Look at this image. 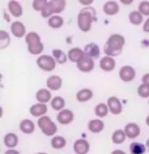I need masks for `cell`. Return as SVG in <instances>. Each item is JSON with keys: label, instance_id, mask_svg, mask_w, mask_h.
Segmentation results:
<instances>
[{"label": "cell", "instance_id": "cell-5", "mask_svg": "<svg viewBox=\"0 0 149 154\" xmlns=\"http://www.w3.org/2000/svg\"><path fill=\"white\" fill-rule=\"evenodd\" d=\"M37 124H38L39 129L42 131V133H43L45 136H50V137L54 136L55 137L56 132H58V125H56L55 123L47 116V115L38 119Z\"/></svg>", "mask_w": 149, "mask_h": 154}, {"label": "cell", "instance_id": "cell-1", "mask_svg": "<svg viewBox=\"0 0 149 154\" xmlns=\"http://www.w3.org/2000/svg\"><path fill=\"white\" fill-rule=\"evenodd\" d=\"M124 45H126V38L122 34H111L104 46L105 56H110V57L119 56L122 51H123Z\"/></svg>", "mask_w": 149, "mask_h": 154}, {"label": "cell", "instance_id": "cell-15", "mask_svg": "<svg viewBox=\"0 0 149 154\" xmlns=\"http://www.w3.org/2000/svg\"><path fill=\"white\" fill-rule=\"evenodd\" d=\"M124 132H126V136L128 138H136L140 136L141 133V129H140V125L137 124V123H128V124H126L124 127Z\"/></svg>", "mask_w": 149, "mask_h": 154}, {"label": "cell", "instance_id": "cell-17", "mask_svg": "<svg viewBox=\"0 0 149 154\" xmlns=\"http://www.w3.org/2000/svg\"><path fill=\"white\" fill-rule=\"evenodd\" d=\"M84 54L85 56L90 57V59H97L99 57V54H101V50H99V46L95 43H88L85 47H84Z\"/></svg>", "mask_w": 149, "mask_h": 154}, {"label": "cell", "instance_id": "cell-31", "mask_svg": "<svg viewBox=\"0 0 149 154\" xmlns=\"http://www.w3.org/2000/svg\"><path fill=\"white\" fill-rule=\"evenodd\" d=\"M47 25L51 29H60L64 25V20H63V17L59 16V14L58 16H52L47 20Z\"/></svg>", "mask_w": 149, "mask_h": 154}, {"label": "cell", "instance_id": "cell-35", "mask_svg": "<svg viewBox=\"0 0 149 154\" xmlns=\"http://www.w3.org/2000/svg\"><path fill=\"white\" fill-rule=\"evenodd\" d=\"M137 11H139V12L143 14V16L149 18V2H147V0H144V2H140L139 3V7H137Z\"/></svg>", "mask_w": 149, "mask_h": 154}, {"label": "cell", "instance_id": "cell-19", "mask_svg": "<svg viewBox=\"0 0 149 154\" xmlns=\"http://www.w3.org/2000/svg\"><path fill=\"white\" fill-rule=\"evenodd\" d=\"M8 12L12 14L13 17L18 18V17L22 16L24 9H22V5L18 2H16V0H11V2H8Z\"/></svg>", "mask_w": 149, "mask_h": 154}, {"label": "cell", "instance_id": "cell-18", "mask_svg": "<svg viewBox=\"0 0 149 154\" xmlns=\"http://www.w3.org/2000/svg\"><path fill=\"white\" fill-rule=\"evenodd\" d=\"M29 112L32 114V116H36V118H42V116H46L47 114V106L43 105V103H36L30 107Z\"/></svg>", "mask_w": 149, "mask_h": 154}, {"label": "cell", "instance_id": "cell-29", "mask_svg": "<svg viewBox=\"0 0 149 154\" xmlns=\"http://www.w3.org/2000/svg\"><path fill=\"white\" fill-rule=\"evenodd\" d=\"M126 132H124V129H115L113 132L111 134V141L114 142V144H116V145H120V144H123V142L126 141Z\"/></svg>", "mask_w": 149, "mask_h": 154}, {"label": "cell", "instance_id": "cell-20", "mask_svg": "<svg viewBox=\"0 0 149 154\" xmlns=\"http://www.w3.org/2000/svg\"><path fill=\"white\" fill-rule=\"evenodd\" d=\"M88 129L92 133H101L102 131L105 129V123L102 122V119H92V120L88 123Z\"/></svg>", "mask_w": 149, "mask_h": 154}, {"label": "cell", "instance_id": "cell-30", "mask_svg": "<svg viewBox=\"0 0 149 154\" xmlns=\"http://www.w3.org/2000/svg\"><path fill=\"white\" fill-rule=\"evenodd\" d=\"M52 57L56 60V63L58 64H66L67 60H68V55L66 52H63L62 50H59V48L52 50Z\"/></svg>", "mask_w": 149, "mask_h": 154}, {"label": "cell", "instance_id": "cell-28", "mask_svg": "<svg viewBox=\"0 0 149 154\" xmlns=\"http://www.w3.org/2000/svg\"><path fill=\"white\" fill-rule=\"evenodd\" d=\"M128 20H129V22H131L132 25H136V26L144 24V16L139 12V11H132V12H129Z\"/></svg>", "mask_w": 149, "mask_h": 154}, {"label": "cell", "instance_id": "cell-33", "mask_svg": "<svg viewBox=\"0 0 149 154\" xmlns=\"http://www.w3.org/2000/svg\"><path fill=\"white\" fill-rule=\"evenodd\" d=\"M129 152L131 154H144L147 152V145H143L141 142H132L129 145Z\"/></svg>", "mask_w": 149, "mask_h": 154}, {"label": "cell", "instance_id": "cell-11", "mask_svg": "<svg viewBox=\"0 0 149 154\" xmlns=\"http://www.w3.org/2000/svg\"><path fill=\"white\" fill-rule=\"evenodd\" d=\"M11 33L16 38H24V37H26V34H28L26 33L25 25L22 24L21 21H13L12 24H11Z\"/></svg>", "mask_w": 149, "mask_h": 154}, {"label": "cell", "instance_id": "cell-42", "mask_svg": "<svg viewBox=\"0 0 149 154\" xmlns=\"http://www.w3.org/2000/svg\"><path fill=\"white\" fill-rule=\"evenodd\" d=\"M80 4H82V5H88V7H90L92 5V0H80Z\"/></svg>", "mask_w": 149, "mask_h": 154}, {"label": "cell", "instance_id": "cell-3", "mask_svg": "<svg viewBox=\"0 0 149 154\" xmlns=\"http://www.w3.org/2000/svg\"><path fill=\"white\" fill-rule=\"evenodd\" d=\"M25 42H26V46H28V51L29 54L32 55H43V50H45V46L42 43V39L39 37V34L36 33V32H30L26 34L25 37Z\"/></svg>", "mask_w": 149, "mask_h": 154}, {"label": "cell", "instance_id": "cell-10", "mask_svg": "<svg viewBox=\"0 0 149 154\" xmlns=\"http://www.w3.org/2000/svg\"><path fill=\"white\" fill-rule=\"evenodd\" d=\"M62 85H63V80L62 77L58 76V75H52L50 76L46 81V86L50 91H58L62 89Z\"/></svg>", "mask_w": 149, "mask_h": 154}, {"label": "cell", "instance_id": "cell-44", "mask_svg": "<svg viewBox=\"0 0 149 154\" xmlns=\"http://www.w3.org/2000/svg\"><path fill=\"white\" fill-rule=\"evenodd\" d=\"M122 3H123V4H131V0H127V2H126V0H122Z\"/></svg>", "mask_w": 149, "mask_h": 154}, {"label": "cell", "instance_id": "cell-23", "mask_svg": "<svg viewBox=\"0 0 149 154\" xmlns=\"http://www.w3.org/2000/svg\"><path fill=\"white\" fill-rule=\"evenodd\" d=\"M36 98H37L38 103H43V105H46V103L52 101L51 91H50L48 89H39L37 91V94H36Z\"/></svg>", "mask_w": 149, "mask_h": 154}, {"label": "cell", "instance_id": "cell-6", "mask_svg": "<svg viewBox=\"0 0 149 154\" xmlns=\"http://www.w3.org/2000/svg\"><path fill=\"white\" fill-rule=\"evenodd\" d=\"M56 60L52 57V55H41L37 59V65L38 68L45 72H52L56 68Z\"/></svg>", "mask_w": 149, "mask_h": 154}, {"label": "cell", "instance_id": "cell-2", "mask_svg": "<svg viewBox=\"0 0 149 154\" xmlns=\"http://www.w3.org/2000/svg\"><path fill=\"white\" fill-rule=\"evenodd\" d=\"M97 18V14H95V9H93L92 7H86V8L81 9L77 14V26L79 29L84 33L90 32L92 25Z\"/></svg>", "mask_w": 149, "mask_h": 154}, {"label": "cell", "instance_id": "cell-24", "mask_svg": "<svg viewBox=\"0 0 149 154\" xmlns=\"http://www.w3.org/2000/svg\"><path fill=\"white\" fill-rule=\"evenodd\" d=\"M20 131L25 134H32L34 131H36V124L30 120V119H24V120L20 122Z\"/></svg>", "mask_w": 149, "mask_h": 154}, {"label": "cell", "instance_id": "cell-7", "mask_svg": "<svg viewBox=\"0 0 149 154\" xmlns=\"http://www.w3.org/2000/svg\"><path fill=\"white\" fill-rule=\"evenodd\" d=\"M136 77V71L131 65H123L119 69V79L123 82H131Z\"/></svg>", "mask_w": 149, "mask_h": 154}, {"label": "cell", "instance_id": "cell-21", "mask_svg": "<svg viewBox=\"0 0 149 154\" xmlns=\"http://www.w3.org/2000/svg\"><path fill=\"white\" fill-rule=\"evenodd\" d=\"M120 11L119 4L115 2V0H109L104 4V13L107 14V16H114Z\"/></svg>", "mask_w": 149, "mask_h": 154}, {"label": "cell", "instance_id": "cell-36", "mask_svg": "<svg viewBox=\"0 0 149 154\" xmlns=\"http://www.w3.org/2000/svg\"><path fill=\"white\" fill-rule=\"evenodd\" d=\"M137 94L140 98H149V85L147 84H140L137 88Z\"/></svg>", "mask_w": 149, "mask_h": 154}, {"label": "cell", "instance_id": "cell-32", "mask_svg": "<svg viewBox=\"0 0 149 154\" xmlns=\"http://www.w3.org/2000/svg\"><path fill=\"white\" fill-rule=\"evenodd\" d=\"M67 145V140L64 138L63 136H55L51 138V146L56 150H60V149H64Z\"/></svg>", "mask_w": 149, "mask_h": 154}, {"label": "cell", "instance_id": "cell-37", "mask_svg": "<svg viewBox=\"0 0 149 154\" xmlns=\"http://www.w3.org/2000/svg\"><path fill=\"white\" fill-rule=\"evenodd\" d=\"M47 0H34V2L32 3V7H33V9L34 11H38V12H42L45 8H46V5H47Z\"/></svg>", "mask_w": 149, "mask_h": 154}, {"label": "cell", "instance_id": "cell-48", "mask_svg": "<svg viewBox=\"0 0 149 154\" xmlns=\"http://www.w3.org/2000/svg\"><path fill=\"white\" fill-rule=\"evenodd\" d=\"M148 105H149V101H148Z\"/></svg>", "mask_w": 149, "mask_h": 154}, {"label": "cell", "instance_id": "cell-43", "mask_svg": "<svg viewBox=\"0 0 149 154\" xmlns=\"http://www.w3.org/2000/svg\"><path fill=\"white\" fill-rule=\"evenodd\" d=\"M111 154H127V153L123 152V150H120V149H115L111 152Z\"/></svg>", "mask_w": 149, "mask_h": 154}, {"label": "cell", "instance_id": "cell-46", "mask_svg": "<svg viewBox=\"0 0 149 154\" xmlns=\"http://www.w3.org/2000/svg\"><path fill=\"white\" fill-rule=\"evenodd\" d=\"M147 149L149 150V138H148V140H147Z\"/></svg>", "mask_w": 149, "mask_h": 154}, {"label": "cell", "instance_id": "cell-13", "mask_svg": "<svg viewBox=\"0 0 149 154\" xmlns=\"http://www.w3.org/2000/svg\"><path fill=\"white\" fill-rule=\"evenodd\" d=\"M68 55V60H71L72 63L77 64L79 61H81L84 57H85V54H84V50L80 47H72L70 48V51L67 52Z\"/></svg>", "mask_w": 149, "mask_h": 154}, {"label": "cell", "instance_id": "cell-34", "mask_svg": "<svg viewBox=\"0 0 149 154\" xmlns=\"http://www.w3.org/2000/svg\"><path fill=\"white\" fill-rule=\"evenodd\" d=\"M11 43V37L9 34L5 32V30H2L0 32V50H4L9 46Z\"/></svg>", "mask_w": 149, "mask_h": 154}, {"label": "cell", "instance_id": "cell-39", "mask_svg": "<svg viewBox=\"0 0 149 154\" xmlns=\"http://www.w3.org/2000/svg\"><path fill=\"white\" fill-rule=\"evenodd\" d=\"M141 80H143V84H147V85H149V73H145Z\"/></svg>", "mask_w": 149, "mask_h": 154}, {"label": "cell", "instance_id": "cell-14", "mask_svg": "<svg viewBox=\"0 0 149 154\" xmlns=\"http://www.w3.org/2000/svg\"><path fill=\"white\" fill-rule=\"evenodd\" d=\"M115 59L110 56H104L99 59V68L102 69L104 72H111L115 69Z\"/></svg>", "mask_w": 149, "mask_h": 154}, {"label": "cell", "instance_id": "cell-4", "mask_svg": "<svg viewBox=\"0 0 149 154\" xmlns=\"http://www.w3.org/2000/svg\"><path fill=\"white\" fill-rule=\"evenodd\" d=\"M67 2L66 0H50L46 5V8L42 11L41 14L43 18H48L52 16H58L59 13H62L64 9H66Z\"/></svg>", "mask_w": 149, "mask_h": 154}, {"label": "cell", "instance_id": "cell-8", "mask_svg": "<svg viewBox=\"0 0 149 154\" xmlns=\"http://www.w3.org/2000/svg\"><path fill=\"white\" fill-rule=\"evenodd\" d=\"M56 120H58V123L62 125H68L75 120V114L72 112L71 110L64 109L63 111L58 112V115H56Z\"/></svg>", "mask_w": 149, "mask_h": 154}, {"label": "cell", "instance_id": "cell-25", "mask_svg": "<svg viewBox=\"0 0 149 154\" xmlns=\"http://www.w3.org/2000/svg\"><path fill=\"white\" fill-rule=\"evenodd\" d=\"M3 142H4V145L8 149H14L17 146V144H18V136L16 133H13V132H9V133H7L4 136Z\"/></svg>", "mask_w": 149, "mask_h": 154}, {"label": "cell", "instance_id": "cell-27", "mask_svg": "<svg viewBox=\"0 0 149 154\" xmlns=\"http://www.w3.org/2000/svg\"><path fill=\"white\" fill-rule=\"evenodd\" d=\"M109 112H110V110H109L107 103H98V105L94 107V114L97 115V118H98V119L106 118Z\"/></svg>", "mask_w": 149, "mask_h": 154}, {"label": "cell", "instance_id": "cell-38", "mask_svg": "<svg viewBox=\"0 0 149 154\" xmlns=\"http://www.w3.org/2000/svg\"><path fill=\"white\" fill-rule=\"evenodd\" d=\"M143 30L145 33H149V18H147V20L144 21V24H143Z\"/></svg>", "mask_w": 149, "mask_h": 154}, {"label": "cell", "instance_id": "cell-16", "mask_svg": "<svg viewBox=\"0 0 149 154\" xmlns=\"http://www.w3.org/2000/svg\"><path fill=\"white\" fill-rule=\"evenodd\" d=\"M76 65H77V69L80 72L89 73V72H92L94 69V60L90 59V57H88V56H85L81 61H79Z\"/></svg>", "mask_w": 149, "mask_h": 154}, {"label": "cell", "instance_id": "cell-45", "mask_svg": "<svg viewBox=\"0 0 149 154\" xmlns=\"http://www.w3.org/2000/svg\"><path fill=\"white\" fill-rule=\"evenodd\" d=\"M145 123H147V125L149 127V115H148V116H147V119H145Z\"/></svg>", "mask_w": 149, "mask_h": 154}, {"label": "cell", "instance_id": "cell-12", "mask_svg": "<svg viewBox=\"0 0 149 154\" xmlns=\"http://www.w3.org/2000/svg\"><path fill=\"white\" fill-rule=\"evenodd\" d=\"M90 150V144L85 138H79L73 144V152L76 154H88Z\"/></svg>", "mask_w": 149, "mask_h": 154}, {"label": "cell", "instance_id": "cell-47", "mask_svg": "<svg viewBox=\"0 0 149 154\" xmlns=\"http://www.w3.org/2000/svg\"><path fill=\"white\" fill-rule=\"evenodd\" d=\"M37 154H47V153H42V152H41V153H37Z\"/></svg>", "mask_w": 149, "mask_h": 154}, {"label": "cell", "instance_id": "cell-22", "mask_svg": "<svg viewBox=\"0 0 149 154\" xmlns=\"http://www.w3.org/2000/svg\"><path fill=\"white\" fill-rule=\"evenodd\" d=\"M93 98V90L88 89V88H84V89H80L77 93H76V99L80 103H85L88 101Z\"/></svg>", "mask_w": 149, "mask_h": 154}, {"label": "cell", "instance_id": "cell-41", "mask_svg": "<svg viewBox=\"0 0 149 154\" xmlns=\"http://www.w3.org/2000/svg\"><path fill=\"white\" fill-rule=\"evenodd\" d=\"M4 154H20V152H18V150H16V149H8Z\"/></svg>", "mask_w": 149, "mask_h": 154}, {"label": "cell", "instance_id": "cell-40", "mask_svg": "<svg viewBox=\"0 0 149 154\" xmlns=\"http://www.w3.org/2000/svg\"><path fill=\"white\" fill-rule=\"evenodd\" d=\"M4 20L7 22H11V17H9V12H8V9H5L4 11Z\"/></svg>", "mask_w": 149, "mask_h": 154}, {"label": "cell", "instance_id": "cell-26", "mask_svg": "<svg viewBox=\"0 0 149 154\" xmlns=\"http://www.w3.org/2000/svg\"><path fill=\"white\" fill-rule=\"evenodd\" d=\"M50 105H51V109L58 111V112H60V111L64 110V107H66V99H64L63 97H54L52 98V101L50 102Z\"/></svg>", "mask_w": 149, "mask_h": 154}, {"label": "cell", "instance_id": "cell-9", "mask_svg": "<svg viewBox=\"0 0 149 154\" xmlns=\"http://www.w3.org/2000/svg\"><path fill=\"white\" fill-rule=\"evenodd\" d=\"M107 106H109V110H110V112H111L113 115H119L122 114V111H123V105H122V102H120V99L118 98V97H109L107 99Z\"/></svg>", "mask_w": 149, "mask_h": 154}]
</instances>
